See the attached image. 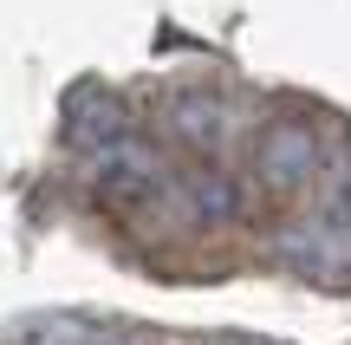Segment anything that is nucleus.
<instances>
[{
  "label": "nucleus",
  "mask_w": 351,
  "mask_h": 345,
  "mask_svg": "<svg viewBox=\"0 0 351 345\" xmlns=\"http://www.w3.org/2000/svg\"><path fill=\"white\" fill-rule=\"evenodd\" d=\"M163 156L150 150V143H137V137H117L111 150H98L91 156V189L104 195L111 209H137V202H150L156 189H163Z\"/></svg>",
  "instance_id": "f257e3e1"
},
{
  "label": "nucleus",
  "mask_w": 351,
  "mask_h": 345,
  "mask_svg": "<svg viewBox=\"0 0 351 345\" xmlns=\"http://www.w3.org/2000/svg\"><path fill=\"white\" fill-rule=\"evenodd\" d=\"M319 169V143L306 124H274L261 137V176L274 182V189H293V182H306Z\"/></svg>",
  "instance_id": "f03ea898"
},
{
  "label": "nucleus",
  "mask_w": 351,
  "mask_h": 345,
  "mask_svg": "<svg viewBox=\"0 0 351 345\" xmlns=\"http://www.w3.org/2000/svg\"><path fill=\"white\" fill-rule=\"evenodd\" d=\"M169 124H176V137H182V143L215 150V143L228 137V104H215V98H176L169 104Z\"/></svg>",
  "instance_id": "7ed1b4c3"
},
{
  "label": "nucleus",
  "mask_w": 351,
  "mask_h": 345,
  "mask_svg": "<svg viewBox=\"0 0 351 345\" xmlns=\"http://www.w3.org/2000/svg\"><path fill=\"white\" fill-rule=\"evenodd\" d=\"M195 202H202V215H234L241 195H234L228 176H195Z\"/></svg>",
  "instance_id": "20e7f679"
},
{
  "label": "nucleus",
  "mask_w": 351,
  "mask_h": 345,
  "mask_svg": "<svg viewBox=\"0 0 351 345\" xmlns=\"http://www.w3.org/2000/svg\"><path fill=\"white\" fill-rule=\"evenodd\" d=\"M72 345H143V339H117L111 333V339H72Z\"/></svg>",
  "instance_id": "39448f33"
}]
</instances>
